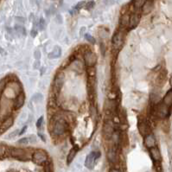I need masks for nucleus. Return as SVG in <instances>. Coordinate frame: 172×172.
I'll return each instance as SVG.
<instances>
[{
  "instance_id": "nucleus-1",
  "label": "nucleus",
  "mask_w": 172,
  "mask_h": 172,
  "mask_svg": "<svg viewBox=\"0 0 172 172\" xmlns=\"http://www.w3.org/2000/svg\"><path fill=\"white\" fill-rule=\"evenodd\" d=\"M52 131L55 135H62L67 130V123L63 119L57 118L52 122Z\"/></svg>"
},
{
  "instance_id": "nucleus-2",
  "label": "nucleus",
  "mask_w": 172,
  "mask_h": 172,
  "mask_svg": "<svg viewBox=\"0 0 172 172\" xmlns=\"http://www.w3.org/2000/svg\"><path fill=\"white\" fill-rule=\"evenodd\" d=\"M32 160L36 164L41 165L42 164H45L48 161V154L46 153V151L42 150H38L32 155Z\"/></svg>"
},
{
  "instance_id": "nucleus-3",
  "label": "nucleus",
  "mask_w": 172,
  "mask_h": 172,
  "mask_svg": "<svg viewBox=\"0 0 172 172\" xmlns=\"http://www.w3.org/2000/svg\"><path fill=\"white\" fill-rule=\"evenodd\" d=\"M101 153L100 152H96V151H93L91 152L90 154H88L86 157V160H85V166L87 167L88 169H93L95 164V162L96 160L100 157Z\"/></svg>"
},
{
  "instance_id": "nucleus-4",
  "label": "nucleus",
  "mask_w": 172,
  "mask_h": 172,
  "mask_svg": "<svg viewBox=\"0 0 172 172\" xmlns=\"http://www.w3.org/2000/svg\"><path fill=\"white\" fill-rule=\"evenodd\" d=\"M114 135V129L112 121L107 120L103 125V136L106 139H111L113 138Z\"/></svg>"
},
{
  "instance_id": "nucleus-5",
  "label": "nucleus",
  "mask_w": 172,
  "mask_h": 172,
  "mask_svg": "<svg viewBox=\"0 0 172 172\" xmlns=\"http://www.w3.org/2000/svg\"><path fill=\"white\" fill-rule=\"evenodd\" d=\"M84 61L88 68H94L97 63V56L94 52L88 51L84 54Z\"/></svg>"
},
{
  "instance_id": "nucleus-6",
  "label": "nucleus",
  "mask_w": 172,
  "mask_h": 172,
  "mask_svg": "<svg viewBox=\"0 0 172 172\" xmlns=\"http://www.w3.org/2000/svg\"><path fill=\"white\" fill-rule=\"evenodd\" d=\"M11 156L19 160H28V153L24 149H12L11 150Z\"/></svg>"
},
{
  "instance_id": "nucleus-7",
  "label": "nucleus",
  "mask_w": 172,
  "mask_h": 172,
  "mask_svg": "<svg viewBox=\"0 0 172 172\" xmlns=\"http://www.w3.org/2000/svg\"><path fill=\"white\" fill-rule=\"evenodd\" d=\"M64 74L63 73H58L54 80V90L55 93H59L61 89L64 84Z\"/></svg>"
},
{
  "instance_id": "nucleus-8",
  "label": "nucleus",
  "mask_w": 172,
  "mask_h": 172,
  "mask_svg": "<svg viewBox=\"0 0 172 172\" xmlns=\"http://www.w3.org/2000/svg\"><path fill=\"white\" fill-rule=\"evenodd\" d=\"M123 39H124V36L123 34L119 31V32H116L113 36V46L115 49H119V48L122 46L123 44Z\"/></svg>"
},
{
  "instance_id": "nucleus-9",
  "label": "nucleus",
  "mask_w": 172,
  "mask_h": 172,
  "mask_svg": "<svg viewBox=\"0 0 172 172\" xmlns=\"http://www.w3.org/2000/svg\"><path fill=\"white\" fill-rule=\"evenodd\" d=\"M169 113V109H168V106L165 104H161L159 105L157 108V114L158 117L160 118H165Z\"/></svg>"
},
{
  "instance_id": "nucleus-10",
  "label": "nucleus",
  "mask_w": 172,
  "mask_h": 172,
  "mask_svg": "<svg viewBox=\"0 0 172 172\" xmlns=\"http://www.w3.org/2000/svg\"><path fill=\"white\" fill-rule=\"evenodd\" d=\"M144 145L149 149L155 147V145H156V139H155V137L153 134L150 133L147 136H145V137H144Z\"/></svg>"
},
{
  "instance_id": "nucleus-11",
  "label": "nucleus",
  "mask_w": 172,
  "mask_h": 172,
  "mask_svg": "<svg viewBox=\"0 0 172 172\" xmlns=\"http://www.w3.org/2000/svg\"><path fill=\"white\" fill-rule=\"evenodd\" d=\"M140 21V16L137 13L132 14L130 17V22H129V27L131 29H134L139 24Z\"/></svg>"
},
{
  "instance_id": "nucleus-12",
  "label": "nucleus",
  "mask_w": 172,
  "mask_h": 172,
  "mask_svg": "<svg viewBox=\"0 0 172 172\" xmlns=\"http://www.w3.org/2000/svg\"><path fill=\"white\" fill-rule=\"evenodd\" d=\"M150 157L151 158L155 161V162H160L161 158V153L159 151V150L156 147H152V148L150 149Z\"/></svg>"
},
{
  "instance_id": "nucleus-13",
  "label": "nucleus",
  "mask_w": 172,
  "mask_h": 172,
  "mask_svg": "<svg viewBox=\"0 0 172 172\" xmlns=\"http://www.w3.org/2000/svg\"><path fill=\"white\" fill-rule=\"evenodd\" d=\"M107 159L111 163H116L118 161V154L115 149H109V150L107 151Z\"/></svg>"
},
{
  "instance_id": "nucleus-14",
  "label": "nucleus",
  "mask_w": 172,
  "mask_h": 172,
  "mask_svg": "<svg viewBox=\"0 0 172 172\" xmlns=\"http://www.w3.org/2000/svg\"><path fill=\"white\" fill-rule=\"evenodd\" d=\"M138 131L140 132V134L143 135V136H147L148 134H150V127L148 126V125L146 123H140L138 125Z\"/></svg>"
},
{
  "instance_id": "nucleus-15",
  "label": "nucleus",
  "mask_w": 172,
  "mask_h": 172,
  "mask_svg": "<svg viewBox=\"0 0 172 172\" xmlns=\"http://www.w3.org/2000/svg\"><path fill=\"white\" fill-rule=\"evenodd\" d=\"M77 151H78L77 147H73V148L70 150L69 153L68 155V157H67V164H70L72 163V161L74 159L75 156L77 154Z\"/></svg>"
},
{
  "instance_id": "nucleus-16",
  "label": "nucleus",
  "mask_w": 172,
  "mask_h": 172,
  "mask_svg": "<svg viewBox=\"0 0 172 172\" xmlns=\"http://www.w3.org/2000/svg\"><path fill=\"white\" fill-rule=\"evenodd\" d=\"M24 101H25V97H24V95L23 94H19L18 97H17L16 101H15L14 107H15L16 109H18V108L22 107H23V105H24Z\"/></svg>"
},
{
  "instance_id": "nucleus-17",
  "label": "nucleus",
  "mask_w": 172,
  "mask_h": 172,
  "mask_svg": "<svg viewBox=\"0 0 172 172\" xmlns=\"http://www.w3.org/2000/svg\"><path fill=\"white\" fill-rule=\"evenodd\" d=\"M61 48L58 47V46H55L54 48V49L49 53V55H48L49 59H55V58H58L60 55H61Z\"/></svg>"
},
{
  "instance_id": "nucleus-18",
  "label": "nucleus",
  "mask_w": 172,
  "mask_h": 172,
  "mask_svg": "<svg viewBox=\"0 0 172 172\" xmlns=\"http://www.w3.org/2000/svg\"><path fill=\"white\" fill-rule=\"evenodd\" d=\"M36 137L34 135H31V136L28 137H24L22 139H20L18 143L21 144H30V143H35L36 142Z\"/></svg>"
},
{
  "instance_id": "nucleus-19",
  "label": "nucleus",
  "mask_w": 172,
  "mask_h": 172,
  "mask_svg": "<svg viewBox=\"0 0 172 172\" xmlns=\"http://www.w3.org/2000/svg\"><path fill=\"white\" fill-rule=\"evenodd\" d=\"M164 104L170 107L172 105V90H170L164 98Z\"/></svg>"
},
{
  "instance_id": "nucleus-20",
  "label": "nucleus",
  "mask_w": 172,
  "mask_h": 172,
  "mask_svg": "<svg viewBox=\"0 0 172 172\" xmlns=\"http://www.w3.org/2000/svg\"><path fill=\"white\" fill-rule=\"evenodd\" d=\"M12 125H13V119H12V118H8V119H6L5 121L4 122V124L2 125L1 130H2V131L4 132V131L5 130H7L8 128H10Z\"/></svg>"
},
{
  "instance_id": "nucleus-21",
  "label": "nucleus",
  "mask_w": 172,
  "mask_h": 172,
  "mask_svg": "<svg viewBox=\"0 0 172 172\" xmlns=\"http://www.w3.org/2000/svg\"><path fill=\"white\" fill-rule=\"evenodd\" d=\"M147 0H134L133 2V7L136 9V10H139L143 8V6L144 5V4L146 3Z\"/></svg>"
},
{
  "instance_id": "nucleus-22",
  "label": "nucleus",
  "mask_w": 172,
  "mask_h": 172,
  "mask_svg": "<svg viewBox=\"0 0 172 172\" xmlns=\"http://www.w3.org/2000/svg\"><path fill=\"white\" fill-rule=\"evenodd\" d=\"M129 22H130V17L127 15V14H125L124 15L122 18H121V20H120V24H121V26H123V27H127V26H129Z\"/></svg>"
},
{
  "instance_id": "nucleus-23",
  "label": "nucleus",
  "mask_w": 172,
  "mask_h": 172,
  "mask_svg": "<svg viewBox=\"0 0 172 172\" xmlns=\"http://www.w3.org/2000/svg\"><path fill=\"white\" fill-rule=\"evenodd\" d=\"M85 37H86V39H87V40H88L89 42H91V43H94V42H95L94 38V37H93L92 36L88 35V34H87V35L85 36Z\"/></svg>"
},
{
  "instance_id": "nucleus-24",
  "label": "nucleus",
  "mask_w": 172,
  "mask_h": 172,
  "mask_svg": "<svg viewBox=\"0 0 172 172\" xmlns=\"http://www.w3.org/2000/svg\"><path fill=\"white\" fill-rule=\"evenodd\" d=\"M42 122H43V118L41 117L40 119L37 120V123H36V126L38 127V128H40L41 127V125H42Z\"/></svg>"
},
{
  "instance_id": "nucleus-25",
  "label": "nucleus",
  "mask_w": 172,
  "mask_h": 172,
  "mask_svg": "<svg viewBox=\"0 0 172 172\" xmlns=\"http://www.w3.org/2000/svg\"><path fill=\"white\" fill-rule=\"evenodd\" d=\"M45 172H52V169H51V166L49 164H47L45 166Z\"/></svg>"
},
{
  "instance_id": "nucleus-26",
  "label": "nucleus",
  "mask_w": 172,
  "mask_h": 172,
  "mask_svg": "<svg viewBox=\"0 0 172 172\" xmlns=\"http://www.w3.org/2000/svg\"><path fill=\"white\" fill-rule=\"evenodd\" d=\"M5 148L3 147V146H0V156H2V155L4 154V152H5Z\"/></svg>"
},
{
  "instance_id": "nucleus-27",
  "label": "nucleus",
  "mask_w": 172,
  "mask_h": 172,
  "mask_svg": "<svg viewBox=\"0 0 172 172\" xmlns=\"http://www.w3.org/2000/svg\"><path fill=\"white\" fill-rule=\"evenodd\" d=\"M109 172H121V171H120L119 170H118V169H112Z\"/></svg>"
},
{
  "instance_id": "nucleus-28",
  "label": "nucleus",
  "mask_w": 172,
  "mask_h": 172,
  "mask_svg": "<svg viewBox=\"0 0 172 172\" xmlns=\"http://www.w3.org/2000/svg\"><path fill=\"white\" fill-rule=\"evenodd\" d=\"M2 132H3V131H2V130H1V128H0V134H1Z\"/></svg>"
}]
</instances>
